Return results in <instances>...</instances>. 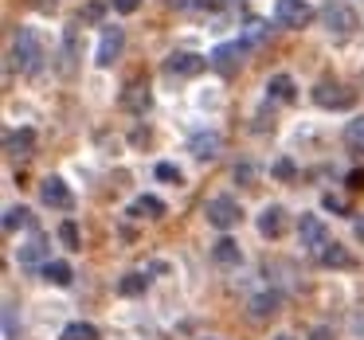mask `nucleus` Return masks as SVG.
Instances as JSON below:
<instances>
[{
	"instance_id": "nucleus-18",
	"label": "nucleus",
	"mask_w": 364,
	"mask_h": 340,
	"mask_svg": "<svg viewBox=\"0 0 364 340\" xmlns=\"http://www.w3.org/2000/svg\"><path fill=\"white\" fill-rule=\"evenodd\" d=\"M43 278H48L51 285H59V290H67V285L75 282V274H71L67 262H43Z\"/></svg>"
},
{
	"instance_id": "nucleus-1",
	"label": "nucleus",
	"mask_w": 364,
	"mask_h": 340,
	"mask_svg": "<svg viewBox=\"0 0 364 340\" xmlns=\"http://www.w3.org/2000/svg\"><path fill=\"white\" fill-rule=\"evenodd\" d=\"M40 59H43V43L32 28H20L16 40H12V63L20 67L24 75H36L40 71Z\"/></svg>"
},
{
	"instance_id": "nucleus-26",
	"label": "nucleus",
	"mask_w": 364,
	"mask_h": 340,
	"mask_svg": "<svg viewBox=\"0 0 364 340\" xmlns=\"http://www.w3.org/2000/svg\"><path fill=\"white\" fill-rule=\"evenodd\" d=\"M24 223H28V207H9V212H4V231H9V235L20 231Z\"/></svg>"
},
{
	"instance_id": "nucleus-29",
	"label": "nucleus",
	"mask_w": 364,
	"mask_h": 340,
	"mask_svg": "<svg viewBox=\"0 0 364 340\" xmlns=\"http://www.w3.org/2000/svg\"><path fill=\"white\" fill-rule=\"evenodd\" d=\"M4 336H9V340H16V313H12V305L4 309Z\"/></svg>"
},
{
	"instance_id": "nucleus-14",
	"label": "nucleus",
	"mask_w": 364,
	"mask_h": 340,
	"mask_svg": "<svg viewBox=\"0 0 364 340\" xmlns=\"http://www.w3.org/2000/svg\"><path fill=\"white\" fill-rule=\"evenodd\" d=\"M43 258H48V243H43V235H32L24 246H20V266H40Z\"/></svg>"
},
{
	"instance_id": "nucleus-21",
	"label": "nucleus",
	"mask_w": 364,
	"mask_h": 340,
	"mask_svg": "<svg viewBox=\"0 0 364 340\" xmlns=\"http://www.w3.org/2000/svg\"><path fill=\"white\" fill-rule=\"evenodd\" d=\"M267 90H270V98H278V102H290L294 98V79L290 75H274V79L267 82Z\"/></svg>"
},
{
	"instance_id": "nucleus-22",
	"label": "nucleus",
	"mask_w": 364,
	"mask_h": 340,
	"mask_svg": "<svg viewBox=\"0 0 364 340\" xmlns=\"http://www.w3.org/2000/svg\"><path fill=\"white\" fill-rule=\"evenodd\" d=\"M59 340H98V329H95V324H87V321H71Z\"/></svg>"
},
{
	"instance_id": "nucleus-27",
	"label": "nucleus",
	"mask_w": 364,
	"mask_h": 340,
	"mask_svg": "<svg viewBox=\"0 0 364 340\" xmlns=\"http://www.w3.org/2000/svg\"><path fill=\"white\" fill-rule=\"evenodd\" d=\"M59 238H63V246H67V251H82V243H79V227H75L71 219H67L63 227H59Z\"/></svg>"
},
{
	"instance_id": "nucleus-34",
	"label": "nucleus",
	"mask_w": 364,
	"mask_h": 340,
	"mask_svg": "<svg viewBox=\"0 0 364 340\" xmlns=\"http://www.w3.org/2000/svg\"><path fill=\"white\" fill-rule=\"evenodd\" d=\"M255 176V168L251 165H243V168H235V180H251Z\"/></svg>"
},
{
	"instance_id": "nucleus-16",
	"label": "nucleus",
	"mask_w": 364,
	"mask_h": 340,
	"mask_svg": "<svg viewBox=\"0 0 364 340\" xmlns=\"http://www.w3.org/2000/svg\"><path fill=\"white\" fill-rule=\"evenodd\" d=\"M321 262H325V266H333V270H348V266H353V254H348L341 243H325L321 246Z\"/></svg>"
},
{
	"instance_id": "nucleus-15",
	"label": "nucleus",
	"mask_w": 364,
	"mask_h": 340,
	"mask_svg": "<svg viewBox=\"0 0 364 340\" xmlns=\"http://www.w3.org/2000/svg\"><path fill=\"white\" fill-rule=\"evenodd\" d=\"M212 258L220 262V266H239V262H243V251H239L235 238H220V243L212 246Z\"/></svg>"
},
{
	"instance_id": "nucleus-36",
	"label": "nucleus",
	"mask_w": 364,
	"mask_h": 340,
	"mask_svg": "<svg viewBox=\"0 0 364 340\" xmlns=\"http://www.w3.org/2000/svg\"><path fill=\"white\" fill-rule=\"evenodd\" d=\"M356 238L364 243V219H356Z\"/></svg>"
},
{
	"instance_id": "nucleus-19",
	"label": "nucleus",
	"mask_w": 364,
	"mask_h": 340,
	"mask_svg": "<svg viewBox=\"0 0 364 340\" xmlns=\"http://www.w3.org/2000/svg\"><path fill=\"white\" fill-rule=\"evenodd\" d=\"M278 305H282V297H278V293H259V297L251 301V317H255V321H262V317L278 313Z\"/></svg>"
},
{
	"instance_id": "nucleus-30",
	"label": "nucleus",
	"mask_w": 364,
	"mask_h": 340,
	"mask_svg": "<svg viewBox=\"0 0 364 340\" xmlns=\"http://www.w3.org/2000/svg\"><path fill=\"white\" fill-rule=\"evenodd\" d=\"M114 9H118L122 16H129V12H137V9H141V0H114Z\"/></svg>"
},
{
	"instance_id": "nucleus-9",
	"label": "nucleus",
	"mask_w": 364,
	"mask_h": 340,
	"mask_svg": "<svg viewBox=\"0 0 364 340\" xmlns=\"http://www.w3.org/2000/svg\"><path fill=\"white\" fill-rule=\"evenodd\" d=\"M220 149H223V141H220V133H212V129H200V133H192V141H188V153L196 160L220 157Z\"/></svg>"
},
{
	"instance_id": "nucleus-35",
	"label": "nucleus",
	"mask_w": 364,
	"mask_h": 340,
	"mask_svg": "<svg viewBox=\"0 0 364 340\" xmlns=\"http://www.w3.org/2000/svg\"><path fill=\"white\" fill-rule=\"evenodd\" d=\"M309 340H333V332L329 329H314V336H309Z\"/></svg>"
},
{
	"instance_id": "nucleus-24",
	"label": "nucleus",
	"mask_w": 364,
	"mask_h": 340,
	"mask_svg": "<svg viewBox=\"0 0 364 340\" xmlns=\"http://www.w3.org/2000/svg\"><path fill=\"white\" fill-rule=\"evenodd\" d=\"M145 285H149V278H145V274H126L118 290L126 293V297H137V293H145Z\"/></svg>"
},
{
	"instance_id": "nucleus-23",
	"label": "nucleus",
	"mask_w": 364,
	"mask_h": 340,
	"mask_svg": "<svg viewBox=\"0 0 364 340\" xmlns=\"http://www.w3.org/2000/svg\"><path fill=\"white\" fill-rule=\"evenodd\" d=\"M134 215H149V219H161V215H165V204H161L157 196H141L134 204Z\"/></svg>"
},
{
	"instance_id": "nucleus-7",
	"label": "nucleus",
	"mask_w": 364,
	"mask_h": 340,
	"mask_svg": "<svg viewBox=\"0 0 364 340\" xmlns=\"http://www.w3.org/2000/svg\"><path fill=\"white\" fill-rule=\"evenodd\" d=\"M40 199L48 207H59V212H67L71 207V188H67L63 176H48V180L40 184Z\"/></svg>"
},
{
	"instance_id": "nucleus-6",
	"label": "nucleus",
	"mask_w": 364,
	"mask_h": 340,
	"mask_svg": "<svg viewBox=\"0 0 364 340\" xmlns=\"http://www.w3.org/2000/svg\"><path fill=\"white\" fill-rule=\"evenodd\" d=\"M314 102L325 106V110H348V106H353V90L337 87V82H321V87L314 90Z\"/></svg>"
},
{
	"instance_id": "nucleus-10",
	"label": "nucleus",
	"mask_w": 364,
	"mask_h": 340,
	"mask_svg": "<svg viewBox=\"0 0 364 340\" xmlns=\"http://www.w3.org/2000/svg\"><path fill=\"white\" fill-rule=\"evenodd\" d=\"M208 67L204 55H192V51H176L165 59V75H200Z\"/></svg>"
},
{
	"instance_id": "nucleus-3",
	"label": "nucleus",
	"mask_w": 364,
	"mask_h": 340,
	"mask_svg": "<svg viewBox=\"0 0 364 340\" xmlns=\"http://www.w3.org/2000/svg\"><path fill=\"white\" fill-rule=\"evenodd\" d=\"M204 215H208V223H212V227L231 231L239 219H243V207H239L231 196H212V199L204 204Z\"/></svg>"
},
{
	"instance_id": "nucleus-5",
	"label": "nucleus",
	"mask_w": 364,
	"mask_h": 340,
	"mask_svg": "<svg viewBox=\"0 0 364 340\" xmlns=\"http://www.w3.org/2000/svg\"><path fill=\"white\" fill-rule=\"evenodd\" d=\"M126 48V32L122 28H102V40H98V51H95V63L98 67H114V59L122 55Z\"/></svg>"
},
{
	"instance_id": "nucleus-25",
	"label": "nucleus",
	"mask_w": 364,
	"mask_h": 340,
	"mask_svg": "<svg viewBox=\"0 0 364 340\" xmlns=\"http://www.w3.org/2000/svg\"><path fill=\"white\" fill-rule=\"evenodd\" d=\"M345 141L353 145L356 153H364V118H356V121H348V129H345Z\"/></svg>"
},
{
	"instance_id": "nucleus-20",
	"label": "nucleus",
	"mask_w": 364,
	"mask_h": 340,
	"mask_svg": "<svg viewBox=\"0 0 364 340\" xmlns=\"http://www.w3.org/2000/svg\"><path fill=\"white\" fill-rule=\"evenodd\" d=\"M149 102H153V98H149V87H141V82H134V87L126 90V106H129L134 114H145V110H149Z\"/></svg>"
},
{
	"instance_id": "nucleus-17",
	"label": "nucleus",
	"mask_w": 364,
	"mask_h": 340,
	"mask_svg": "<svg viewBox=\"0 0 364 340\" xmlns=\"http://www.w3.org/2000/svg\"><path fill=\"white\" fill-rule=\"evenodd\" d=\"M267 35H270L267 20H247V24H243V48H262Z\"/></svg>"
},
{
	"instance_id": "nucleus-8",
	"label": "nucleus",
	"mask_w": 364,
	"mask_h": 340,
	"mask_svg": "<svg viewBox=\"0 0 364 340\" xmlns=\"http://www.w3.org/2000/svg\"><path fill=\"white\" fill-rule=\"evenodd\" d=\"M298 243L306 246V251H321L325 246V223L317 219V215H301L298 219Z\"/></svg>"
},
{
	"instance_id": "nucleus-4",
	"label": "nucleus",
	"mask_w": 364,
	"mask_h": 340,
	"mask_svg": "<svg viewBox=\"0 0 364 340\" xmlns=\"http://www.w3.org/2000/svg\"><path fill=\"white\" fill-rule=\"evenodd\" d=\"M274 20L282 28H306L314 20V9H309L306 0H278L274 4Z\"/></svg>"
},
{
	"instance_id": "nucleus-37",
	"label": "nucleus",
	"mask_w": 364,
	"mask_h": 340,
	"mask_svg": "<svg viewBox=\"0 0 364 340\" xmlns=\"http://www.w3.org/2000/svg\"><path fill=\"white\" fill-rule=\"evenodd\" d=\"M274 340H294V336H286V332H282V336H274Z\"/></svg>"
},
{
	"instance_id": "nucleus-28",
	"label": "nucleus",
	"mask_w": 364,
	"mask_h": 340,
	"mask_svg": "<svg viewBox=\"0 0 364 340\" xmlns=\"http://www.w3.org/2000/svg\"><path fill=\"white\" fill-rule=\"evenodd\" d=\"M157 180H168V184H181L184 172L176 165H157Z\"/></svg>"
},
{
	"instance_id": "nucleus-11",
	"label": "nucleus",
	"mask_w": 364,
	"mask_h": 340,
	"mask_svg": "<svg viewBox=\"0 0 364 340\" xmlns=\"http://www.w3.org/2000/svg\"><path fill=\"white\" fill-rule=\"evenodd\" d=\"M243 40H235V43H220V48L212 51V55H208V63L215 67V71H235V63L239 59H243Z\"/></svg>"
},
{
	"instance_id": "nucleus-33",
	"label": "nucleus",
	"mask_w": 364,
	"mask_h": 340,
	"mask_svg": "<svg viewBox=\"0 0 364 340\" xmlns=\"http://www.w3.org/2000/svg\"><path fill=\"white\" fill-rule=\"evenodd\" d=\"M168 4H173V9H181V12H192V9H200L196 0H168Z\"/></svg>"
},
{
	"instance_id": "nucleus-2",
	"label": "nucleus",
	"mask_w": 364,
	"mask_h": 340,
	"mask_svg": "<svg viewBox=\"0 0 364 340\" xmlns=\"http://www.w3.org/2000/svg\"><path fill=\"white\" fill-rule=\"evenodd\" d=\"M321 24H325V32H329L333 40H348L353 28H356V12L348 9V4H341V0H333V4L321 9Z\"/></svg>"
},
{
	"instance_id": "nucleus-13",
	"label": "nucleus",
	"mask_w": 364,
	"mask_h": 340,
	"mask_svg": "<svg viewBox=\"0 0 364 340\" xmlns=\"http://www.w3.org/2000/svg\"><path fill=\"white\" fill-rule=\"evenodd\" d=\"M32 145H36V133H32V129H9V133H4V149H9L12 157H24V153H32Z\"/></svg>"
},
{
	"instance_id": "nucleus-31",
	"label": "nucleus",
	"mask_w": 364,
	"mask_h": 340,
	"mask_svg": "<svg viewBox=\"0 0 364 340\" xmlns=\"http://www.w3.org/2000/svg\"><path fill=\"white\" fill-rule=\"evenodd\" d=\"M321 204H325V212H345V199H341V196H333V192L321 199Z\"/></svg>"
},
{
	"instance_id": "nucleus-12",
	"label": "nucleus",
	"mask_w": 364,
	"mask_h": 340,
	"mask_svg": "<svg viewBox=\"0 0 364 340\" xmlns=\"http://www.w3.org/2000/svg\"><path fill=\"white\" fill-rule=\"evenodd\" d=\"M282 227H286V212H282V207H278V204L262 207V215H259V235L278 238V235H282Z\"/></svg>"
},
{
	"instance_id": "nucleus-32",
	"label": "nucleus",
	"mask_w": 364,
	"mask_h": 340,
	"mask_svg": "<svg viewBox=\"0 0 364 340\" xmlns=\"http://www.w3.org/2000/svg\"><path fill=\"white\" fill-rule=\"evenodd\" d=\"M274 176H282V180H286V176H294V165H290V160H278V165H274Z\"/></svg>"
}]
</instances>
